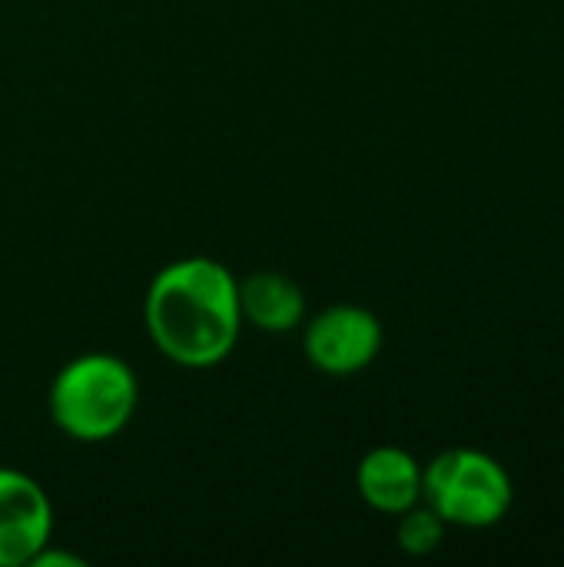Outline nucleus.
Returning <instances> with one entry per match:
<instances>
[{
    "mask_svg": "<svg viewBox=\"0 0 564 567\" xmlns=\"http://www.w3.org/2000/svg\"><path fill=\"white\" fill-rule=\"evenodd\" d=\"M143 316L153 346L170 362L213 369L239 339V282L209 256L176 259L153 276Z\"/></svg>",
    "mask_w": 564,
    "mask_h": 567,
    "instance_id": "obj_1",
    "label": "nucleus"
},
{
    "mask_svg": "<svg viewBox=\"0 0 564 567\" xmlns=\"http://www.w3.org/2000/svg\"><path fill=\"white\" fill-rule=\"evenodd\" d=\"M140 402L133 369L110 352H86L66 362L50 385V419L73 442H110Z\"/></svg>",
    "mask_w": 564,
    "mask_h": 567,
    "instance_id": "obj_2",
    "label": "nucleus"
},
{
    "mask_svg": "<svg viewBox=\"0 0 564 567\" xmlns=\"http://www.w3.org/2000/svg\"><path fill=\"white\" fill-rule=\"evenodd\" d=\"M422 498L459 528H492L512 508V478L499 458L479 449H449L422 468Z\"/></svg>",
    "mask_w": 564,
    "mask_h": 567,
    "instance_id": "obj_3",
    "label": "nucleus"
},
{
    "mask_svg": "<svg viewBox=\"0 0 564 567\" xmlns=\"http://www.w3.org/2000/svg\"><path fill=\"white\" fill-rule=\"evenodd\" d=\"M306 359L326 375H356L382 352V322L362 306H329L306 329Z\"/></svg>",
    "mask_w": 564,
    "mask_h": 567,
    "instance_id": "obj_4",
    "label": "nucleus"
},
{
    "mask_svg": "<svg viewBox=\"0 0 564 567\" xmlns=\"http://www.w3.org/2000/svg\"><path fill=\"white\" fill-rule=\"evenodd\" d=\"M53 535V508L40 482L0 468V567L30 565Z\"/></svg>",
    "mask_w": 564,
    "mask_h": 567,
    "instance_id": "obj_5",
    "label": "nucleus"
},
{
    "mask_svg": "<svg viewBox=\"0 0 564 567\" xmlns=\"http://www.w3.org/2000/svg\"><path fill=\"white\" fill-rule=\"evenodd\" d=\"M356 488L369 508L402 515L422 502V465L406 449H372L356 468Z\"/></svg>",
    "mask_w": 564,
    "mask_h": 567,
    "instance_id": "obj_6",
    "label": "nucleus"
},
{
    "mask_svg": "<svg viewBox=\"0 0 564 567\" xmlns=\"http://www.w3.org/2000/svg\"><path fill=\"white\" fill-rule=\"evenodd\" d=\"M239 312L259 332L286 336L302 322L306 296L289 276L259 269L239 282Z\"/></svg>",
    "mask_w": 564,
    "mask_h": 567,
    "instance_id": "obj_7",
    "label": "nucleus"
},
{
    "mask_svg": "<svg viewBox=\"0 0 564 567\" xmlns=\"http://www.w3.org/2000/svg\"><path fill=\"white\" fill-rule=\"evenodd\" d=\"M396 538H399V548H402L406 555L425 558V555L439 551V545H442V538H445V522H442L429 505H425V508L412 505L409 512L399 515V532H396Z\"/></svg>",
    "mask_w": 564,
    "mask_h": 567,
    "instance_id": "obj_8",
    "label": "nucleus"
}]
</instances>
